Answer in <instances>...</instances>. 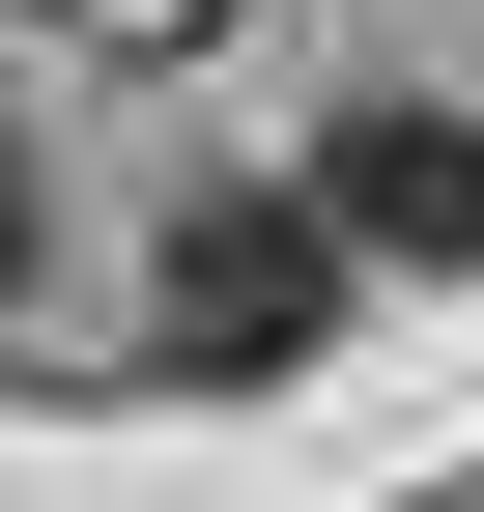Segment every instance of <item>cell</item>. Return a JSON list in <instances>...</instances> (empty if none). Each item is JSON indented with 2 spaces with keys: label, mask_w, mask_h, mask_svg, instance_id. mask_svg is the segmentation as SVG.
<instances>
[{
  "label": "cell",
  "mask_w": 484,
  "mask_h": 512,
  "mask_svg": "<svg viewBox=\"0 0 484 512\" xmlns=\"http://www.w3.org/2000/svg\"><path fill=\"white\" fill-rule=\"evenodd\" d=\"M342 200H171V256H143V342L200 370V399H285V370L342 342Z\"/></svg>",
  "instance_id": "1"
},
{
  "label": "cell",
  "mask_w": 484,
  "mask_h": 512,
  "mask_svg": "<svg viewBox=\"0 0 484 512\" xmlns=\"http://www.w3.org/2000/svg\"><path fill=\"white\" fill-rule=\"evenodd\" d=\"M314 200L371 228L399 285H484V114H456V86H371V114L314 143Z\"/></svg>",
  "instance_id": "2"
},
{
  "label": "cell",
  "mask_w": 484,
  "mask_h": 512,
  "mask_svg": "<svg viewBox=\"0 0 484 512\" xmlns=\"http://www.w3.org/2000/svg\"><path fill=\"white\" fill-rule=\"evenodd\" d=\"M0 313H29V114H0Z\"/></svg>",
  "instance_id": "3"
}]
</instances>
